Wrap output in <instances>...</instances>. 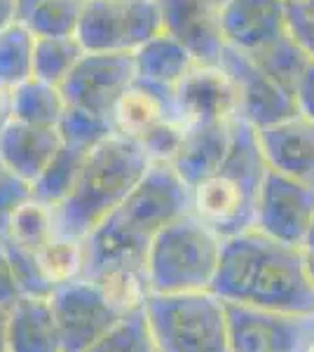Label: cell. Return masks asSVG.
<instances>
[{
  "mask_svg": "<svg viewBox=\"0 0 314 352\" xmlns=\"http://www.w3.org/2000/svg\"><path fill=\"white\" fill-rule=\"evenodd\" d=\"M232 127H235V120L188 124L186 127L183 144L171 160V167L186 181L190 190L197 188L209 176H214L221 169V164L225 162L232 144Z\"/></svg>",
  "mask_w": 314,
  "mask_h": 352,
  "instance_id": "e0dca14e",
  "label": "cell"
},
{
  "mask_svg": "<svg viewBox=\"0 0 314 352\" xmlns=\"http://www.w3.org/2000/svg\"><path fill=\"white\" fill-rule=\"evenodd\" d=\"M287 33L314 59V0H287Z\"/></svg>",
  "mask_w": 314,
  "mask_h": 352,
  "instance_id": "836d02e7",
  "label": "cell"
},
{
  "mask_svg": "<svg viewBox=\"0 0 314 352\" xmlns=\"http://www.w3.org/2000/svg\"><path fill=\"white\" fill-rule=\"evenodd\" d=\"M3 169H5V167H3V164H0V172H3Z\"/></svg>",
  "mask_w": 314,
  "mask_h": 352,
  "instance_id": "ee69618b",
  "label": "cell"
},
{
  "mask_svg": "<svg viewBox=\"0 0 314 352\" xmlns=\"http://www.w3.org/2000/svg\"><path fill=\"white\" fill-rule=\"evenodd\" d=\"M258 141L267 167L314 186V120L295 113L258 129Z\"/></svg>",
  "mask_w": 314,
  "mask_h": 352,
  "instance_id": "9a60e30c",
  "label": "cell"
},
{
  "mask_svg": "<svg viewBox=\"0 0 314 352\" xmlns=\"http://www.w3.org/2000/svg\"><path fill=\"white\" fill-rule=\"evenodd\" d=\"M218 66L235 82L239 101L237 118L249 122L254 129H265L298 113L295 96L279 87L275 80H270L249 54L235 47H225Z\"/></svg>",
  "mask_w": 314,
  "mask_h": 352,
  "instance_id": "8fae6325",
  "label": "cell"
},
{
  "mask_svg": "<svg viewBox=\"0 0 314 352\" xmlns=\"http://www.w3.org/2000/svg\"><path fill=\"white\" fill-rule=\"evenodd\" d=\"M5 99H8L5 118L28 124H43V127H56L68 109L59 85L38 80V78H28L26 82L16 85L5 94Z\"/></svg>",
  "mask_w": 314,
  "mask_h": 352,
  "instance_id": "7402d4cb",
  "label": "cell"
},
{
  "mask_svg": "<svg viewBox=\"0 0 314 352\" xmlns=\"http://www.w3.org/2000/svg\"><path fill=\"white\" fill-rule=\"evenodd\" d=\"M223 240L192 212L174 219L155 235L148 252V294L211 292Z\"/></svg>",
  "mask_w": 314,
  "mask_h": 352,
  "instance_id": "5b68a950",
  "label": "cell"
},
{
  "mask_svg": "<svg viewBox=\"0 0 314 352\" xmlns=\"http://www.w3.org/2000/svg\"><path fill=\"white\" fill-rule=\"evenodd\" d=\"M232 352H305L314 340V315H293L225 303Z\"/></svg>",
  "mask_w": 314,
  "mask_h": 352,
  "instance_id": "ba28073f",
  "label": "cell"
},
{
  "mask_svg": "<svg viewBox=\"0 0 314 352\" xmlns=\"http://www.w3.org/2000/svg\"><path fill=\"white\" fill-rule=\"evenodd\" d=\"M183 132L186 127L179 120H162L153 124L148 132L139 136V144L144 146L146 155L150 162H169L176 157L181 144H183Z\"/></svg>",
  "mask_w": 314,
  "mask_h": 352,
  "instance_id": "d6a6232c",
  "label": "cell"
},
{
  "mask_svg": "<svg viewBox=\"0 0 314 352\" xmlns=\"http://www.w3.org/2000/svg\"><path fill=\"white\" fill-rule=\"evenodd\" d=\"M144 308L157 352H232L225 300L214 292L148 294Z\"/></svg>",
  "mask_w": 314,
  "mask_h": 352,
  "instance_id": "8992f818",
  "label": "cell"
},
{
  "mask_svg": "<svg viewBox=\"0 0 314 352\" xmlns=\"http://www.w3.org/2000/svg\"><path fill=\"white\" fill-rule=\"evenodd\" d=\"M89 151L76 148V146L64 144L59 153L52 157V162L43 169V174L33 181V200L43 202L47 207L56 209L61 202L71 195V190L76 188V181L80 176V169L85 164Z\"/></svg>",
  "mask_w": 314,
  "mask_h": 352,
  "instance_id": "cb8c5ba5",
  "label": "cell"
},
{
  "mask_svg": "<svg viewBox=\"0 0 314 352\" xmlns=\"http://www.w3.org/2000/svg\"><path fill=\"white\" fill-rule=\"evenodd\" d=\"M254 64L265 73L270 80H275L279 87H284L289 94L295 96V87H298L302 73L310 66V56L300 47L289 33L275 38L272 43L262 45L260 50L249 54Z\"/></svg>",
  "mask_w": 314,
  "mask_h": 352,
  "instance_id": "603a6c76",
  "label": "cell"
},
{
  "mask_svg": "<svg viewBox=\"0 0 314 352\" xmlns=\"http://www.w3.org/2000/svg\"><path fill=\"white\" fill-rule=\"evenodd\" d=\"M8 322H10V308H0V352H10Z\"/></svg>",
  "mask_w": 314,
  "mask_h": 352,
  "instance_id": "ab89813d",
  "label": "cell"
},
{
  "mask_svg": "<svg viewBox=\"0 0 314 352\" xmlns=\"http://www.w3.org/2000/svg\"><path fill=\"white\" fill-rule=\"evenodd\" d=\"M300 254H302V261H305L307 275H310V280L314 285V226L310 228V232H307L305 240H302V244H300Z\"/></svg>",
  "mask_w": 314,
  "mask_h": 352,
  "instance_id": "74e56055",
  "label": "cell"
},
{
  "mask_svg": "<svg viewBox=\"0 0 314 352\" xmlns=\"http://www.w3.org/2000/svg\"><path fill=\"white\" fill-rule=\"evenodd\" d=\"M5 232L12 240L19 242L21 247L31 249V252H43L56 237L54 209L43 202L28 200L14 212V217L10 219V226Z\"/></svg>",
  "mask_w": 314,
  "mask_h": 352,
  "instance_id": "f1b7e54d",
  "label": "cell"
},
{
  "mask_svg": "<svg viewBox=\"0 0 314 352\" xmlns=\"http://www.w3.org/2000/svg\"><path fill=\"white\" fill-rule=\"evenodd\" d=\"M305 352H314V340H312L310 345H307V348H305Z\"/></svg>",
  "mask_w": 314,
  "mask_h": 352,
  "instance_id": "7bdbcfd3",
  "label": "cell"
},
{
  "mask_svg": "<svg viewBox=\"0 0 314 352\" xmlns=\"http://www.w3.org/2000/svg\"><path fill=\"white\" fill-rule=\"evenodd\" d=\"M0 240H3V247H5V252H8L10 263H12L14 280H16V285H19L21 296H36V298L52 296L54 282L49 280L38 252H31V249L21 247V244L12 240L8 232H0Z\"/></svg>",
  "mask_w": 314,
  "mask_h": 352,
  "instance_id": "4dcf8cb0",
  "label": "cell"
},
{
  "mask_svg": "<svg viewBox=\"0 0 314 352\" xmlns=\"http://www.w3.org/2000/svg\"><path fill=\"white\" fill-rule=\"evenodd\" d=\"M19 19V8H16V0H0V31L8 28L10 24Z\"/></svg>",
  "mask_w": 314,
  "mask_h": 352,
  "instance_id": "f35d334b",
  "label": "cell"
},
{
  "mask_svg": "<svg viewBox=\"0 0 314 352\" xmlns=\"http://www.w3.org/2000/svg\"><path fill=\"white\" fill-rule=\"evenodd\" d=\"M162 31L179 41L202 66H218L225 52L221 8L209 0H157Z\"/></svg>",
  "mask_w": 314,
  "mask_h": 352,
  "instance_id": "7c38bea8",
  "label": "cell"
},
{
  "mask_svg": "<svg viewBox=\"0 0 314 352\" xmlns=\"http://www.w3.org/2000/svg\"><path fill=\"white\" fill-rule=\"evenodd\" d=\"M192 212V190L169 162H150L144 179L82 240V277L99 282L127 308L148 296V252L155 235Z\"/></svg>",
  "mask_w": 314,
  "mask_h": 352,
  "instance_id": "6da1fadb",
  "label": "cell"
},
{
  "mask_svg": "<svg viewBox=\"0 0 314 352\" xmlns=\"http://www.w3.org/2000/svg\"><path fill=\"white\" fill-rule=\"evenodd\" d=\"M85 352H157L144 303L131 308L115 327L108 329Z\"/></svg>",
  "mask_w": 314,
  "mask_h": 352,
  "instance_id": "83f0119b",
  "label": "cell"
},
{
  "mask_svg": "<svg viewBox=\"0 0 314 352\" xmlns=\"http://www.w3.org/2000/svg\"><path fill=\"white\" fill-rule=\"evenodd\" d=\"M85 47L78 38H36L33 47V78L59 85L82 59Z\"/></svg>",
  "mask_w": 314,
  "mask_h": 352,
  "instance_id": "484cf974",
  "label": "cell"
},
{
  "mask_svg": "<svg viewBox=\"0 0 314 352\" xmlns=\"http://www.w3.org/2000/svg\"><path fill=\"white\" fill-rule=\"evenodd\" d=\"M211 292L225 303L314 315V285L300 247L277 242L256 228L223 240Z\"/></svg>",
  "mask_w": 314,
  "mask_h": 352,
  "instance_id": "7a4b0ae2",
  "label": "cell"
},
{
  "mask_svg": "<svg viewBox=\"0 0 314 352\" xmlns=\"http://www.w3.org/2000/svg\"><path fill=\"white\" fill-rule=\"evenodd\" d=\"M221 26L227 47L251 54L287 33V0H227Z\"/></svg>",
  "mask_w": 314,
  "mask_h": 352,
  "instance_id": "5bb4252c",
  "label": "cell"
},
{
  "mask_svg": "<svg viewBox=\"0 0 314 352\" xmlns=\"http://www.w3.org/2000/svg\"><path fill=\"white\" fill-rule=\"evenodd\" d=\"M267 162L260 151L258 129L235 118L232 144L225 162L214 176L192 188V214L221 240L256 228V209Z\"/></svg>",
  "mask_w": 314,
  "mask_h": 352,
  "instance_id": "277c9868",
  "label": "cell"
},
{
  "mask_svg": "<svg viewBox=\"0 0 314 352\" xmlns=\"http://www.w3.org/2000/svg\"><path fill=\"white\" fill-rule=\"evenodd\" d=\"M209 3H214V5H216V8H223V5H225V3H227V0H209Z\"/></svg>",
  "mask_w": 314,
  "mask_h": 352,
  "instance_id": "b9f144b4",
  "label": "cell"
},
{
  "mask_svg": "<svg viewBox=\"0 0 314 352\" xmlns=\"http://www.w3.org/2000/svg\"><path fill=\"white\" fill-rule=\"evenodd\" d=\"M33 47H36V36L21 19L0 31V92L3 94L33 78Z\"/></svg>",
  "mask_w": 314,
  "mask_h": 352,
  "instance_id": "d4e9b609",
  "label": "cell"
},
{
  "mask_svg": "<svg viewBox=\"0 0 314 352\" xmlns=\"http://www.w3.org/2000/svg\"><path fill=\"white\" fill-rule=\"evenodd\" d=\"M19 296H21V292L14 280L12 263H10V258H8L3 240H0V308H12L14 300Z\"/></svg>",
  "mask_w": 314,
  "mask_h": 352,
  "instance_id": "d590c367",
  "label": "cell"
},
{
  "mask_svg": "<svg viewBox=\"0 0 314 352\" xmlns=\"http://www.w3.org/2000/svg\"><path fill=\"white\" fill-rule=\"evenodd\" d=\"M295 106H298V113L314 120V59L310 61L298 87H295Z\"/></svg>",
  "mask_w": 314,
  "mask_h": 352,
  "instance_id": "8d00e7d4",
  "label": "cell"
},
{
  "mask_svg": "<svg viewBox=\"0 0 314 352\" xmlns=\"http://www.w3.org/2000/svg\"><path fill=\"white\" fill-rule=\"evenodd\" d=\"M56 127H59L64 144L82 151H92L113 134H117L111 116H99V113L78 109V106H68Z\"/></svg>",
  "mask_w": 314,
  "mask_h": 352,
  "instance_id": "f546056e",
  "label": "cell"
},
{
  "mask_svg": "<svg viewBox=\"0 0 314 352\" xmlns=\"http://www.w3.org/2000/svg\"><path fill=\"white\" fill-rule=\"evenodd\" d=\"M150 167L144 146L127 134H113L85 157L76 188L54 209L56 235L85 240L131 190Z\"/></svg>",
  "mask_w": 314,
  "mask_h": 352,
  "instance_id": "3957f363",
  "label": "cell"
},
{
  "mask_svg": "<svg viewBox=\"0 0 314 352\" xmlns=\"http://www.w3.org/2000/svg\"><path fill=\"white\" fill-rule=\"evenodd\" d=\"M76 38L85 52H134L127 0H85Z\"/></svg>",
  "mask_w": 314,
  "mask_h": 352,
  "instance_id": "d6986e66",
  "label": "cell"
},
{
  "mask_svg": "<svg viewBox=\"0 0 314 352\" xmlns=\"http://www.w3.org/2000/svg\"><path fill=\"white\" fill-rule=\"evenodd\" d=\"M38 3H43V0H16V8H19V19H21V16H24L31 8H36Z\"/></svg>",
  "mask_w": 314,
  "mask_h": 352,
  "instance_id": "60d3db41",
  "label": "cell"
},
{
  "mask_svg": "<svg viewBox=\"0 0 314 352\" xmlns=\"http://www.w3.org/2000/svg\"><path fill=\"white\" fill-rule=\"evenodd\" d=\"M28 200H33V186L19 179L16 174L3 169L0 172V232L8 230L10 219Z\"/></svg>",
  "mask_w": 314,
  "mask_h": 352,
  "instance_id": "e575fe53",
  "label": "cell"
},
{
  "mask_svg": "<svg viewBox=\"0 0 314 352\" xmlns=\"http://www.w3.org/2000/svg\"><path fill=\"white\" fill-rule=\"evenodd\" d=\"M179 120L188 124H211L235 120L239 113L237 89L221 66L197 64L174 87Z\"/></svg>",
  "mask_w": 314,
  "mask_h": 352,
  "instance_id": "4fadbf2b",
  "label": "cell"
},
{
  "mask_svg": "<svg viewBox=\"0 0 314 352\" xmlns=\"http://www.w3.org/2000/svg\"><path fill=\"white\" fill-rule=\"evenodd\" d=\"M314 226V186L267 169L258 192L256 230L277 242L300 247Z\"/></svg>",
  "mask_w": 314,
  "mask_h": 352,
  "instance_id": "30bf717a",
  "label": "cell"
},
{
  "mask_svg": "<svg viewBox=\"0 0 314 352\" xmlns=\"http://www.w3.org/2000/svg\"><path fill=\"white\" fill-rule=\"evenodd\" d=\"M10 352H64L49 298L19 296L10 308Z\"/></svg>",
  "mask_w": 314,
  "mask_h": 352,
  "instance_id": "ffe728a7",
  "label": "cell"
},
{
  "mask_svg": "<svg viewBox=\"0 0 314 352\" xmlns=\"http://www.w3.org/2000/svg\"><path fill=\"white\" fill-rule=\"evenodd\" d=\"M49 305L64 352H85L131 310L106 287L82 275L54 285Z\"/></svg>",
  "mask_w": 314,
  "mask_h": 352,
  "instance_id": "52a82bcc",
  "label": "cell"
},
{
  "mask_svg": "<svg viewBox=\"0 0 314 352\" xmlns=\"http://www.w3.org/2000/svg\"><path fill=\"white\" fill-rule=\"evenodd\" d=\"M85 0H43L21 16L36 38H76Z\"/></svg>",
  "mask_w": 314,
  "mask_h": 352,
  "instance_id": "4316f807",
  "label": "cell"
},
{
  "mask_svg": "<svg viewBox=\"0 0 314 352\" xmlns=\"http://www.w3.org/2000/svg\"><path fill=\"white\" fill-rule=\"evenodd\" d=\"M195 66V56L164 31L134 50L136 78L164 87H176Z\"/></svg>",
  "mask_w": 314,
  "mask_h": 352,
  "instance_id": "44dd1931",
  "label": "cell"
},
{
  "mask_svg": "<svg viewBox=\"0 0 314 352\" xmlns=\"http://www.w3.org/2000/svg\"><path fill=\"white\" fill-rule=\"evenodd\" d=\"M64 146L59 127H43L5 118L0 122V164L19 179L33 181Z\"/></svg>",
  "mask_w": 314,
  "mask_h": 352,
  "instance_id": "2e32d148",
  "label": "cell"
},
{
  "mask_svg": "<svg viewBox=\"0 0 314 352\" xmlns=\"http://www.w3.org/2000/svg\"><path fill=\"white\" fill-rule=\"evenodd\" d=\"M136 78L134 52H85L61 82L68 106L111 116Z\"/></svg>",
  "mask_w": 314,
  "mask_h": 352,
  "instance_id": "9c48e42d",
  "label": "cell"
},
{
  "mask_svg": "<svg viewBox=\"0 0 314 352\" xmlns=\"http://www.w3.org/2000/svg\"><path fill=\"white\" fill-rule=\"evenodd\" d=\"M162 120H179L174 87L134 78L131 87L122 94V99L117 101L115 111H113V122H115L117 134L139 139L153 124Z\"/></svg>",
  "mask_w": 314,
  "mask_h": 352,
  "instance_id": "ac0fdd59",
  "label": "cell"
},
{
  "mask_svg": "<svg viewBox=\"0 0 314 352\" xmlns=\"http://www.w3.org/2000/svg\"><path fill=\"white\" fill-rule=\"evenodd\" d=\"M38 256L43 261L45 270H47L49 280L54 285L76 280V277L82 275V263H85L82 240L56 235L43 252H38Z\"/></svg>",
  "mask_w": 314,
  "mask_h": 352,
  "instance_id": "1f68e13d",
  "label": "cell"
}]
</instances>
